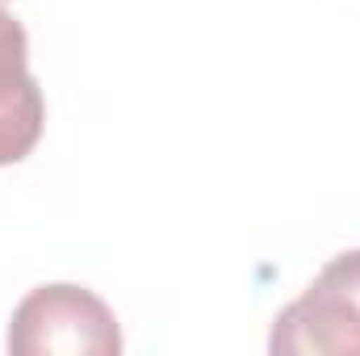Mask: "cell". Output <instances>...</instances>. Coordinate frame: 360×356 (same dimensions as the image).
<instances>
[{"instance_id":"6da1fadb","label":"cell","mask_w":360,"mask_h":356,"mask_svg":"<svg viewBox=\"0 0 360 356\" xmlns=\"http://www.w3.org/2000/svg\"><path fill=\"white\" fill-rule=\"evenodd\" d=\"M13 356H117L122 331L113 310L84 285L30 289L8 323Z\"/></svg>"},{"instance_id":"7a4b0ae2","label":"cell","mask_w":360,"mask_h":356,"mask_svg":"<svg viewBox=\"0 0 360 356\" xmlns=\"http://www.w3.org/2000/svg\"><path fill=\"white\" fill-rule=\"evenodd\" d=\"M272 352L360 356V248L335 256L272 323Z\"/></svg>"},{"instance_id":"3957f363","label":"cell","mask_w":360,"mask_h":356,"mask_svg":"<svg viewBox=\"0 0 360 356\" xmlns=\"http://www.w3.org/2000/svg\"><path fill=\"white\" fill-rule=\"evenodd\" d=\"M46 126V101L30 76V38L0 4V168L21 164Z\"/></svg>"},{"instance_id":"277c9868","label":"cell","mask_w":360,"mask_h":356,"mask_svg":"<svg viewBox=\"0 0 360 356\" xmlns=\"http://www.w3.org/2000/svg\"><path fill=\"white\" fill-rule=\"evenodd\" d=\"M0 4H4V0H0Z\"/></svg>"}]
</instances>
